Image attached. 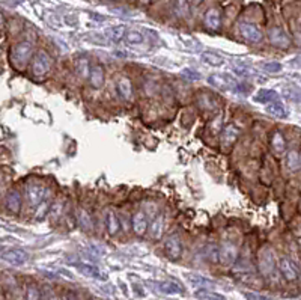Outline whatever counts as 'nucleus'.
<instances>
[{
    "label": "nucleus",
    "instance_id": "nucleus-43",
    "mask_svg": "<svg viewBox=\"0 0 301 300\" xmlns=\"http://www.w3.org/2000/svg\"><path fill=\"white\" fill-rule=\"evenodd\" d=\"M202 2H204V0H191V3H193V5H200Z\"/></svg>",
    "mask_w": 301,
    "mask_h": 300
},
{
    "label": "nucleus",
    "instance_id": "nucleus-9",
    "mask_svg": "<svg viewBox=\"0 0 301 300\" xmlns=\"http://www.w3.org/2000/svg\"><path fill=\"white\" fill-rule=\"evenodd\" d=\"M239 33L250 43H260L264 38L260 29L252 23H239Z\"/></svg>",
    "mask_w": 301,
    "mask_h": 300
},
{
    "label": "nucleus",
    "instance_id": "nucleus-10",
    "mask_svg": "<svg viewBox=\"0 0 301 300\" xmlns=\"http://www.w3.org/2000/svg\"><path fill=\"white\" fill-rule=\"evenodd\" d=\"M278 269H280V273L283 275V277L286 280H295V279H298V267L294 264L292 259L282 258L278 261Z\"/></svg>",
    "mask_w": 301,
    "mask_h": 300
},
{
    "label": "nucleus",
    "instance_id": "nucleus-6",
    "mask_svg": "<svg viewBox=\"0 0 301 300\" xmlns=\"http://www.w3.org/2000/svg\"><path fill=\"white\" fill-rule=\"evenodd\" d=\"M268 36H270V43L274 47H278V48H283V50H285V48H289V46H291V38H289L288 33H286L283 29H280V27H273V29H270Z\"/></svg>",
    "mask_w": 301,
    "mask_h": 300
},
{
    "label": "nucleus",
    "instance_id": "nucleus-15",
    "mask_svg": "<svg viewBox=\"0 0 301 300\" xmlns=\"http://www.w3.org/2000/svg\"><path fill=\"white\" fill-rule=\"evenodd\" d=\"M5 205L8 208V211H11L12 214H18L20 210H22V195H20V192L18 190H11L6 195Z\"/></svg>",
    "mask_w": 301,
    "mask_h": 300
},
{
    "label": "nucleus",
    "instance_id": "nucleus-19",
    "mask_svg": "<svg viewBox=\"0 0 301 300\" xmlns=\"http://www.w3.org/2000/svg\"><path fill=\"white\" fill-rule=\"evenodd\" d=\"M106 228L110 235H116L121 231V222H119L115 211H112V210L107 211V214H106Z\"/></svg>",
    "mask_w": 301,
    "mask_h": 300
},
{
    "label": "nucleus",
    "instance_id": "nucleus-27",
    "mask_svg": "<svg viewBox=\"0 0 301 300\" xmlns=\"http://www.w3.org/2000/svg\"><path fill=\"white\" fill-rule=\"evenodd\" d=\"M175 14L179 18H188L190 17V6L187 0H176L175 2Z\"/></svg>",
    "mask_w": 301,
    "mask_h": 300
},
{
    "label": "nucleus",
    "instance_id": "nucleus-23",
    "mask_svg": "<svg viewBox=\"0 0 301 300\" xmlns=\"http://www.w3.org/2000/svg\"><path fill=\"white\" fill-rule=\"evenodd\" d=\"M265 112H267V114H270L271 116H277V118H285V116H286V110H285L283 104H280L278 101L267 103V106H265Z\"/></svg>",
    "mask_w": 301,
    "mask_h": 300
},
{
    "label": "nucleus",
    "instance_id": "nucleus-16",
    "mask_svg": "<svg viewBox=\"0 0 301 300\" xmlns=\"http://www.w3.org/2000/svg\"><path fill=\"white\" fill-rule=\"evenodd\" d=\"M88 79H89V85L92 86L93 89L103 88V85H104V69H103V67L101 65H92L89 69Z\"/></svg>",
    "mask_w": 301,
    "mask_h": 300
},
{
    "label": "nucleus",
    "instance_id": "nucleus-36",
    "mask_svg": "<svg viewBox=\"0 0 301 300\" xmlns=\"http://www.w3.org/2000/svg\"><path fill=\"white\" fill-rule=\"evenodd\" d=\"M262 69L267 71V72L276 74V72H280V71H282V64H278L276 61H273V62H265V64H262Z\"/></svg>",
    "mask_w": 301,
    "mask_h": 300
},
{
    "label": "nucleus",
    "instance_id": "nucleus-34",
    "mask_svg": "<svg viewBox=\"0 0 301 300\" xmlns=\"http://www.w3.org/2000/svg\"><path fill=\"white\" fill-rule=\"evenodd\" d=\"M75 67L78 69V72L83 76V77H88V74H89V61L88 59H85V58H80V59H77V62H75Z\"/></svg>",
    "mask_w": 301,
    "mask_h": 300
},
{
    "label": "nucleus",
    "instance_id": "nucleus-17",
    "mask_svg": "<svg viewBox=\"0 0 301 300\" xmlns=\"http://www.w3.org/2000/svg\"><path fill=\"white\" fill-rule=\"evenodd\" d=\"M75 269L82 273V275H85V276L88 277H93V279H107V276L99 270V269H96L95 266H89V264H75Z\"/></svg>",
    "mask_w": 301,
    "mask_h": 300
},
{
    "label": "nucleus",
    "instance_id": "nucleus-4",
    "mask_svg": "<svg viewBox=\"0 0 301 300\" xmlns=\"http://www.w3.org/2000/svg\"><path fill=\"white\" fill-rule=\"evenodd\" d=\"M238 259V248L233 243H223L218 248V262L225 267H231Z\"/></svg>",
    "mask_w": 301,
    "mask_h": 300
},
{
    "label": "nucleus",
    "instance_id": "nucleus-14",
    "mask_svg": "<svg viewBox=\"0 0 301 300\" xmlns=\"http://www.w3.org/2000/svg\"><path fill=\"white\" fill-rule=\"evenodd\" d=\"M116 91L124 101H130L133 98V85L128 77H119L116 82Z\"/></svg>",
    "mask_w": 301,
    "mask_h": 300
},
{
    "label": "nucleus",
    "instance_id": "nucleus-26",
    "mask_svg": "<svg viewBox=\"0 0 301 300\" xmlns=\"http://www.w3.org/2000/svg\"><path fill=\"white\" fill-rule=\"evenodd\" d=\"M163 227H164V220H163V216H158L149 227L148 230L151 232L152 238H160L163 234Z\"/></svg>",
    "mask_w": 301,
    "mask_h": 300
},
{
    "label": "nucleus",
    "instance_id": "nucleus-20",
    "mask_svg": "<svg viewBox=\"0 0 301 300\" xmlns=\"http://www.w3.org/2000/svg\"><path fill=\"white\" fill-rule=\"evenodd\" d=\"M300 166H301L300 153H298L297 149L289 151V153L286 154V167H288V171H291V172H297V171H300Z\"/></svg>",
    "mask_w": 301,
    "mask_h": 300
},
{
    "label": "nucleus",
    "instance_id": "nucleus-33",
    "mask_svg": "<svg viewBox=\"0 0 301 300\" xmlns=\"http://www.w3.org/2000/svg\"><path fill=\"white\" fill-rule=\"evenodd\" d=\"M78 222H80V225H82L83 230H91L92 228L91 217H89L88 211H85V210H80V213H78Z\"/></svg>",
    "mask_w": 301,
    "mask_h": 300
},
{
    "label": "nucleus",
    "instance_id": "nucleus-25",
    "mask_svg": "<svg viewBox=\"0 0 301 300\" xmlns=\"http://www.w3.org/2000/svg\"><path fill=\"white\" fill-rule=\"evenodd\" d=\"M194 297L197 300H228L225 296H222V294H218V293L208 291L207 288L197 290V291L194 293Z\"/></svg>",
    "mask_w": 301,
    "mask_h": 300
},
{
    "label": "nucleus",
    "instance_id": "nucleus-11",
    "mask_svg": "<svg viewBox=\"0 0 301 300\" xmlns=\"http://www.w3.org/2000/svg\"><path fill=\"white\" fill-rule=\"evenodd\" d=\"M239 138V128L233 124L226 125L222 130V146L223 148H232L235 145V142Z\"/></svg>",
    "mask_w": 301,
    "mask_h": 300
},
{
    "label": "nucleus",
    "instance_id": "nucleus-2",
    "mask_svg": "<svg viewBox=\"0 0 301 300\" xmlns=\"http://www.w3.org/2000/svg\"><path fill=\"white\" fill-rule=\"evenodd\" d=\"M257 267L260 275L264 276H271L274 275L276 269H277V261H276V255L270 249V248H264L259 252V261H257Z\"/></svg>",
    "mask_w": 301,
    "mask_h": 300
},
{
    "label": "nucleus",
    "instance_id": "nucleus-31",
    "mask_svg": "<svg viewBox=\"0 0 301 300\" xmlns=\"http://www.w3.org/2000/svg\"><path fill=\"white\" fill-rule=\"evenodd\" d=\"M50 202L44 199V201H41L38 205H36V214H35V219L36 220H43V219H46L47 216H48V213H50Z\"/></svg>",
    "mask_w": 301,
    "mask_h": 300
},
{
    "label": "nucleus",
    "instance_id": "nucleus-32",
    "mask_svg": "<svg viewBox=\"0 0 301 300\" xmlns=\"http://www.w3.org/2000/svg\"><path fill=\"white\" fill-rule=\"evenodd\" d=\"M188 280H190L194 287H200V288L214 287V282H212V280H209V279H207V277L197 276V275H194V276H188Z\"/></svg>",
    "mask_w": 301,
    "mask_h": 300
},
{
    "label": "nucleus",
    "instance_id": "nucleus-42",
    "mask_svg": "<svg viewBox=\"0 0 301 300\" xmlns=\"http://www.w3.org/2000/svg\"><path fill=\"white\" fill-rule=\"evenodd\" d=\"M67 300H78L74 294H68V297H67Z\"/></svg>",
    "mask_w": 301,
    "mask_h": 300
},
{
    "label": "nucleus",
    "instance_id": "nucleus-35",
    "mask_svg": "<svg viewBox=\"0 0 301 300\" xmlns=\"http://www.w3.org/2000/svg\"><path fill=\"white\" fill-rule=\"evenodd\" d=\"M205 256L208 258L211 262H218V246H215V245L207 246Z\"/></svg>",
    "mask_w": 301,
    "mask_h": 300
},
{
    "label": "nucleus",
    "instance_id": "nucleus-44",
    "mask_svg": "<svg viewBox=\"0 0 301 300\" xmlns=\"http://www.w3.org/2000/svg\"><path fill=\"white\" fill-rule=\"evenodd\" d=\"M139 2L142 3V5H148V3H149L151 0H139Z\"/></svg>",
    "mask_w": 301,
    "mask_h": 300
},
{
    "label": "nucleus",
    "instance_id": "nucleus-38",
    "mask_svg": "<svg viewBox=\"0 0 301 300\" xmlns=\"http://www.w3.org/2000/svg\"><path fill=\"white\" fill-rule=\"evenodd\" d=\"M209 128H211V132L212 133H218V132H222V115H218L212 122H211V125H209Z\"/></svg>",
    "mask_w": 301,
    "mask_h": 300
},
{
    "label": "nucleus",
    "instance_id": "nucleus-41",
    "mask_svg": "<svg viewBox=\"0 0 301 300\" xmlns=\"http://www.w3.org/2000/svg\"><path fill=\"white\" fill-rule=\"evenodd\" d=\"M115 54H117V58H127L125 51H115Z\"/></svg>",
    "mask_w": 301,
    "mask_h": 300
},
{
    "label": "nucleus",
    "instance_id": "nucleus-40",
    "mask_svg": "<svg viewBox=\"0 0 301 300\" xmlns=\"http://www.w3.org/2000/svg\"><path fill=\"white\" fill-rule=\"evenodd\" d=\"M5 27V17H3V14L0 12V29H3Z\"/></svg>",
    "mask_w": 301,
    "mask_h": 300
},
{
    "label": "nucleus",
    "instance_id": "nucleus-21",
    "mask_svg": "<svg viewBox=\"0 0 301 300\" xmlns=\"http://www.w3.org/2000/svg\"><path fill=\"white\" fill-rule=\"evenodd\" d=\"M158 290L164 293V294H181L183 293V288L176 284V282H172V280H164V282H160L158 285Z\"/></svg>",
    "mask_w": 301,
    "mask_h": 300
},
{
    "label": "nucleus",
    "instance_id": "nucleus-37",
    "mask_svg": "<svg viewBox=\"0 0 301 300\" xmlns=\"http://www.w3.org/2000/svg\"><path fill=\"white\" fill-rule=\"evenodd\" d=\"M26 300H41V293L35 285H30L26 291Z\"/></svg>",
    "mask_w": 301,
    "mask_h": 300
},
{
    "label": "nucleus",
    "instance_id": "nucleus-22",
    "mask_svg": "<svg viewBox=\"0 0 301 300\" xmlns=\"http://www.w3.org/2000/svg\"><path fill=\"white\" fill-rule=\"evenodd\" d=\"M256 101L259 103H273V101H278V93L273 89H262L260 92L255 97Z\"/></svg>",
    "mask_w": 301,
    "mask_h": 300
},
{
    "label": "nucleus",
    "instance_id": "nucleus-18",
    "mask_svg": "<svg viewBox=\"0 0 301 300\" xmlns=\"http://www.w3.org/2000/svg\"><path fill=\"white\" fill-rule=\"evenodd\" d=\"M271 149L276 156H283L286 153V140L280 132H274L271 138Z\"/></svg>",
    "mask_w": 301,
    "mask_h": 300
},
{
    "label": "nucleus",
    "instance_id": "nucleus-1",
    "mask_svg": "<svg viewBox=\"0 0 301 300\" xmlns=\"http://www.w3.org/2000/svg\"><path fill=\"white\" fill-rule=\"evenodd\" d=\"M33 44L29 43V41H22L18 44L11 48V61L14 64V67H17L18 69H23L33 58Z\"/></svg>",
    "mask_w": 301,
    "mask_h": 300
},
{
    "label": "nucleus",
    "instance_id": "nucleus-29",
    "mask_svg": "<svg viewBox=\"0 0 301 300\" xmlns=\"http://www.w3.org/2000/svg\"><path fill=\"white\" fill-rule=\"evenodd\" d=\"M124 38H125V41L128 44H134V46H139V44L143 43V40H145L139 30H127L125 35H124Z\"/></svg>",
    "mask_w": 301,
    "mask_h": 300
},
{
    "label": "nucleus",
    "instance_id": "nucleus-24",
    "mask_svg": "<svg viewBox=\"0 0 301 300\" xmlns=\"http://www.w3.org/2000/svg\"><path fill=\"white\" fill-rule=\"evenodd\" d=\"M202 61H204L205 64L211 65V67H222V65L225 64V59H223L220 54L212 53V51H207V53H204Z\"/></svg>",
    "mask_w": 301,
    "mask_h": 300
},
{
    "label": "nucleus",
    "instance_id": "nucleus-5",
    "mask_svg": "<svg viewBox=\"0 0 301 300\" xmlns=\"http://www.w3.org/2000/svg\"><path fill=\"white\" fill-rule=\"evenodd\" d=\"M164 251H166V255L172 259V261H178L183 255V243H181V238L173 234L170 235L166 243H164Z\"/></svg>",
    "mask_w": 301,
    "mask_h": 300
},
{
    "label": "nucleus",
    "instance_id": "nucleus-30",
    "mask_svg": "<svg viewBox=\"0 0 301 300\" xmlns=\"http://www.w3.org/2000/svg\"><path fill=\"white\" fill-rule=\"evenodd\" d=\"M125 32H127V30H125V27H124V26H115V27L109 29L107 36H109L113 43H119V41H122V38H124Z\"/></svg>",
    "mask_w": 301,
    "mask_h": 300
},
{
    "label": "nucleus",
    "instance_id": "nucleus-8",
    "mask_svg": "<svg viewBox=\"0 0 301 300\" xmlns=\"http://www.w3.org/2000/svg\"><path fill=\"white\" fill-rule=\"evenodd\" d=\"M205 27L211 32H217L222 29V12L217 8H211L204 15Z\"/></svg>",
    "mask_w": 301,
    "mask_h": 300
},
{
    "label": "nucleus",
    "instance_id": "nucleus-3",
    "mask_svg": "<svg viewBox=\"0 0 301 300\" xmlns=\"http://www.w3.org/2000/svg\"><path fill=\"white\" fill-rule=\"evenodd\" d=\"M51 68H53V58L44 50H39L33 56V62H32L33 76L35 77H46Z\"/></svg>",
    "mask_w": 301,
    "mask_h": 300
},
{
    "label": "nucleus",
    "instance_id": "nucleus-7",
    "mask_svg": "<svg viewBox=\"0 0 301 300\" xmlns=\"http://www.w3.org/2000/svg\"><path fill=\"white\" fill-rule=\"evenodd\" d=\"M2 259L12 264V266H23L26 261L29 259V255L23 249H8L5 252H2Z\"/></svg>",
    "mask_w": 301,
    "mask_h": 300
},
{
    "label": "nucleus",
    "instance_id": "nucleus-28",
    "mask_svg": "<svg viewBox=\"0 0 301 300\" xmlns=\"http://www.w3.org/2000/svg\"><path fill=\"white\" fill-rule=\"evenodd\" d=\"M208 82L209 85H212V86L217 88V89H228V88H231V83H229L228 80H225L222 76H217V74L209 76Z\"/></svg>",
    "mask_w": 301,
    "mask_h": 300
},
{
    "label": "nucleus",
    "instance_id": "nucleus-13",
    "mask_svg": "<svg viewBox=\"0 0 301 300\" xmlns=\"http://www.w3.org/2000/svg\"><path fill=\"white\" fill-rule=\"evenodd\" d=\"M27 198H29L30 205L36 207L41 201L46 199V189L41 184H38V183L30 184L29 189H27Z\"/></svg>",
    "mask_w": 301,
    "mask_h": 300
},
{
    "label": "nucleus",
    "instance_id": "nucleus-12",
    "mask_svg": "<svg viewBox=\"0 0 301 300\" xmlns=\"http://www.w3.org/2000/svg\"><path fill=\"white\" fill-rule=\"evenodd\" d=\"M148 227H149L148 216L143 211H137L131 219V228H133L134 234L139 235V237H143L148 231Z\"/></svg>",
    "mask_w": 301,
    "mask_h": 300
},
{
    "label": "nucleus",
    "instance_id": "nucleus-39",
    "mask_svg": "<svg viewBox=\"0 0 301 300\" xmlns=\"http://www.w3.org/2000/svg\"><path fill=\"white\" fill-rule=\"evenodd\" d=\"M183 74L187 76V77H190V80H200V74H199V72H196V71L184 69V71H183Z\"/></svg>",
    "mask_w": 301,
    "mask_h": 300
}]
</instances>
